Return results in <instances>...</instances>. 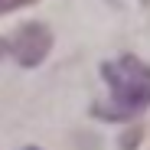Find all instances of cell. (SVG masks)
I'll use <instances>...</instances> for the list:
<instances>
[{
	"label": "cell",
	"mask_w": 150,
	"mask_h": 150,
	"mask_svg": "<svg viewBox=\"0 0 150 150\" xmlns=\"http://www.w3.org/2000/svg\"><path fill=\"white\" fill-rule=\"evenodd\" d=\"M0 52H7V42H0Z\"/></svg>",
	"instance_id": "cell-4"
},
{
	"label": "cell",
	"mask_w": 150,
	"mask_h": 150,
	"mask_svg": "<svg viewBox=\"0 0 150 150\" xmlns=\"http://www.w3.org/2000/svg\"><path fill=\"white\" fill-rule=\"evenodd\" d=\"M26 4H36V0H0V13L16 10V7H26Z\"/></svg>",
	"instance_id": "cell-3"
},
{
	"label": "cell",
	"mask_w": 150,
	"mask_h": 150,
	"mask_svg": "<svg viewBox=\"0 0 150 150\" xmlns=\"http://www.w3.org/2000/svg\"><path fill=\"white\" fill-rule=\"evenodd\" d=\"M52 46V36L42 23H26L13 33V39L7 42V52L20 62V65H39Z\"/></svg>",
	"instance_id": "cell-2"
},
{
	"label": "cell",
	"mask_w": 150,
	"mask_h": 150,
	"mask_svg": "<svg viewBox=\"0 0 150 150\" xmlns=\"http://www.w3.org/2000/svg\"><path fill=\"white\" fill-rule=\"evenodd\" d=\"M26 150H36V147H26Z\"/></svg>",
	"instance_id": "cell-5"
},
{
	"label": "cell",
	"mask_w": 150,
	"mask_h": 150,
	"mask_svg": "<svg viewBox=\"0 0 150 150\" xmlns=\"http://www.w3.org/2000/svg\"><path fill=\"white\" fill-rule=\"evenodd\" d=\"M101 75L111 88V105H98L101 117L124 121L150 108V65L147 62L134 56H121L114 62H105Z\"/></svg>",
	"instance_id": "cell-1"
}]
</instances>
